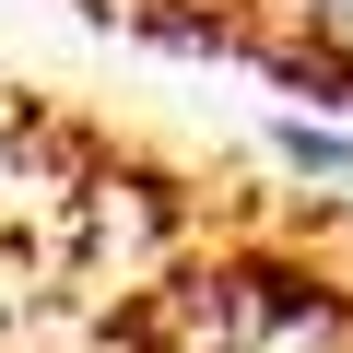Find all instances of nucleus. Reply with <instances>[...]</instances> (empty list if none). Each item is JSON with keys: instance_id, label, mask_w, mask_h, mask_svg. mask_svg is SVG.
<instances>
[{"instance_id": "obj_1", "label": "nucleus", "mask_w": 353, "mask_h": 353, "mask_svg": "<svg viewBox=\"0 0 353 353\" xmlns=\"http://www.w3.org/2000/svg\"><path fill=\"white\" fill-rule=\"evenodd\" d=\"M106 12L176 36V48H212V59H248L294 94H330L353 106V0H106Z\"/></svg>"}]
</instances>
